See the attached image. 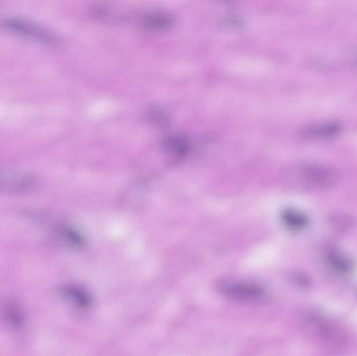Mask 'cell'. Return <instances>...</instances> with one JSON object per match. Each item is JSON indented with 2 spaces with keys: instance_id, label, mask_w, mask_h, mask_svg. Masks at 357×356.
Instances as JSON below:
<instances>
[{
  "instance_id": "3957f363",
  "label": "cell",
  "mask_w": 357,
  "mask_h": 356,
  "mask_svg": "<svg viewBox=\"0 0 357 356\" xmlns=\"http://www.w3.org/2000/svg\"><path fill=\"white\" fill-rule=\"evenodd\" d=\"M220 291L226 296L239 300L256 301L264 298V293L255 284L245 282H222L220 286Z\"/></svg>"
},
{
  "instance_id": "7a4b0ae2",
  "label": "cell",
  "mask_w": 357,
  "mask_h": 356,
  "mask_svg": "<svg viewBox=\"0 0 357 356\" xmlns=\"http://www.w3.org/2000/svg\"><path fill=\"white\" fill-rule=\"evenodd\" d=\"M38 182L36 176L21 169L0 167V192L8 194H24L35 192Z\"/></svg>"
},
{
  "instance_id": "ba28073f",
  "label": "cell",
  "mask_w": 357,
  "mask_h": 356,
  "mask_svg": "<svg viewBox=\"0 0 357 356\" xmlns=\"http://www.w3.org/2000/svg\"><path fill=\"white\" fill-rule=\"evenodd\" d=\"M165 146L167 150L176 157L186 156L190 150L188 141L182 136H169L165 141Z\"/></svg>"
},
{
  "instance_id": "6da1fadb",
  "label": "cell",
  "mask_w": 357,
  "mask_h": 356,
  "mask_svg": "<svg viewBox=\"0 0 357 356\" xmlns=\"http://www.w3.org/2000/svg\"><path fill=\"white\" fill-rule=\"evenodd\" d=\"M0 24L6 31L36 43L47 46H56L60 43L58 36L54 35L52 31H48L45 27L35 24L31 21L19 18H4L0 21Z\"/></svg>"
},
{
  "instance_id": "30bf717a",
  "label": "cell",
  "mask_w": 357,
  "mask_h": 356,
  "mask_svg": "<svg viewBox=\"0 0 357 356\" xmlns=\"http://www.w3.org/2000/svg\"><path fill=\"white\" fill-rule=\"evenodd\" d=\"M339 132V127L335 125H320V127H312L310 131V135L314 136H331L335 135V133Z\"/></svg>"
},
{
  "instance_id": "9c48e42d",
  "label": "cell",
  "mask_w": 357,
  "mask_h": 356,
  "mask_svg": "<svg viewBox=\"0 0 357 356\" xmlns=\"http://www.w3.org/2000/svg\"><path fill=\"white\" fill-rule=\"evenodd\" d=\"M283 219L289 227L301 229L307 225V217L299 211L287 210L283 213Z\"/></svg>"
},
{
  "instance_id": "277c9868",
  "label": "cell",
  "mask_w": 357,
  "mask_h": 356,
  "mask_svg": "<svg viewBox=\"0 0 357 356\" xmlns=\"http://www.w3.org/2000/svg\"><path fill=\"white\" fill-rule=\"evenodd\" d=\"M3 323L12 330H22L25 324V313L20 303L15 299L8 298L2 301L0 307Z\"/></svg>"
},
{
  "instance_id": "8992f818",
  "label": "cell",
  "mask_w": 357,
  "mask_h": 356,
  "mask_svg": "<svg viewBox=\"0 0 357 356\" xmlns=\"http://www.w3.org/2000/svg\"><path fill=\"white\" fill-rule=\"evenodd\" d=\"M54 235L61 240L63 244L71 247V248H79L83 246L84 240L75 230L67 227V226H56L54 230Z\"/></svg>"
},
{
  "instance_id": "5b68a950",
  "label": "cell",
  "mask_w": 357,
  "mask_h": 356,
  "mask_svg": "<svg viewBox=\"0 0 357 356\" xmlns=\"http://www.w3.org/2000/svg\"><path fill=\"white\" fill-rule=\"evenodd\" d=\"M62 295L73 307H77V309H87L91 303L87 293L77 286H65L62 288Z\"/></svg>"
},
{
  "instance_id": "52a82bcc",
  "label": "cell",
  "mask_w": 357,
  "mask_h": 356,
  "mask_svg": "<svg viewBox=\"0 0 357 356\" xmlns=\"http://www.w3.org/2000/svg\"><path fill=\"white\" fill-rule=\"evenodd\" d=\"M173 23V17L163 12H152L144 17V25L149 29H165L172 26Z\"/></svg>"
}]
</instances>
